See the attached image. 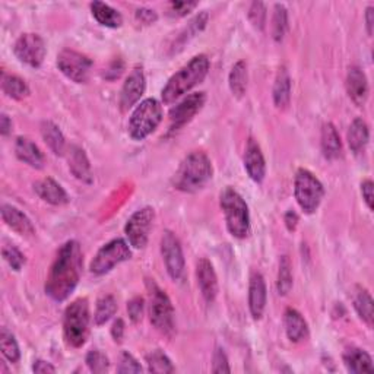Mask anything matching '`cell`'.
Returning a JSON list of instances; mask_svg holds the SVG:
<instances>
[{
  "mask_svg": "<svg viewBox=\"0 0 374 374\" xmlns=\"http://www.w3.org/2000/svg\"><path fill=\"white\" fill-rule=\"evenodd\" d=\"M123 335H124V322L122 319H117L116 322L113 323L111 336H113V339L116 341V342H122Z\"/></svg>",
  "mask_w": 374,
  "mask_h": 374,
  "instance_id": "f907efd6",
  "label": "cell"
},
{
  "mask_svg": "<svg viewBox=\"0 0 374 374\" xmlns=\"http://www.w3.org/2000/svg\"><path fill=\"white\" fill-rule=\"evenodd\" d=\"M67 161H69V170L72 171L78 180L83 183H92V171L88 156H86L85 151L78 147L72 145L67 151Z\"/></svg>",
  "mask_w": 374,
  "mask_h": 374,
  "instance_id": "7402d4cb",
  "label": "cell"
},
{
  "mask_svg": "<svg viewBox=\"0 0 374 374\" xmlns=\"http://www.w3.org/2000/svg\"><path fill=\"white\" fill-rule=\"evenodd\" d=\"M247 79H249V74H247V65L246 62H237L231 72H229L228 76V85L229 90H231L233 95L237 98L244 97L247 91Z\"/></svg>",
  "mask_w": 374,
  "mask_h": 374,
  "instance_id": "4dcf8cb0",
  "label": "cell"
},
{
  "mask_svg": "<svg viewBox=\"0 0 374 374\" xmlns=\"http://www.w3.org/2000/svg\"><path fill=\"white\" fill-rule=\"evenodd\" d=\"M213 174L209 156L202 151H193L181 161L174 174V187L184 193H195L211 181Z\"/></svg>",
  "mask_w": 374,
  "mask_h": 374,
  "instance_id": "7a4b0ae2",
  "label": "cell"
},
{
  "mask_svg": "<svg viewBox=\"0 0 374 374\" xmlns=\"http://www.w3.org/2000/svg\"><path fill=\"white\" fill-rule=\"evenodd\" d=\"M57 67L67 79L76 83H85L90 79L92 60L79 51L66 49L57 56Z\"/></svg>",
  "mask_w": 374,
  "mask_h": 374,
  "instance_id": "30bf717a",
  "label": "cell"
},
{
  "mask_svg": "<svg viewBox=\"0 0 374 374\" xmlns=\"http://www.w3.org/2000/svg\"><path fill=\"white\" fill-rule=\"evenodd\" d=\"M293 288V272L288 256H282L279 261V270L277 279V290L279 295H286Z\"/></svg>",
  "mask_w": 374,
  "mask_h": 374,
  "instance_id": "d590c367",
  "label": "cell"
},
{
  "mask_svg": "<svg viewBox=\"0 0 374 374\" xmlns=\"http://www.w3.org/2000/svg\"><path fill=\"white\" fill-rule=\"evenodd\" d=\"M2 90L3 92L13 99H24L30 95V86L26 85V82L17 76V75H2Z\"/></svg>",
  "mask_w": 374,
  "mask_h": 374,
  "instance_id": "d6a6232c",
  "label": "cell"
},
{
  "mask_svg": "<svg viewBox=\"0 0 374 374\" xmlns=\"http://www.w3.org/2000/svg\"><path fill=\"white\" fill-rule=\"evenodd\" d=\"M82 273V250L75 240L66 241L50 268L46 294L54 301H65L79 284Z\"/></svg>",
  "mask_w": 374,
  "mask_h": 374,
  "instance_id": "6da1fadb",
  "label": "cell"
},
{
  "mask_svg": "<svg viewBox=\"0 0 374 374\" xmlns=\"http://www.w3.org/2000/svg\"><path fill=\"white\" fill-rule=\"evenodd\" d=\"M12 129V122L10 119L6 116V114H2V117H0V133L3 136H6Z\"/></svg>",
  "mask_w": 374,
  "mask_h": 374,
  "instance_id": "f5cc1de1",
  "label": "cell"
},
{
  "mask_svg": "<svg viewBox=\"0 0 374 374\" xmlns=\"http://www.w3.org/2000/svg\"><path fill=\"white\" fill-rule=\"evenodd\" d=\"M13 53L19 62L37 69L44 62L46 42L38 34H22L13 46Z\"/></svg>",
  "mask_w": 374,
  "mask_h": 374,
  "instance_id": "7c38bea8",
  "label": "cell"
},
{
  "mask_svg": "<svg viewBox=\"0 0 374 374\" xmlns=\"http://www.w3.org/2000/svg\"><path fill=\"white\" fill-rule=\"evenodd\" d=\"M127 313L129 318L133 323H138L142 319L143 314V298L142 297H135L127 303Z\"/></svg>",
  "mask_w": 374,
  "mask_h": 374,
  "instance_id": "f6af8a7d",
  "label": "cell"
},
{
  "mask_svg": "<svg viewBox=\"0 0 374 374\" xmlns=\"http://www.w3.org/2000/svg\"><path fill=\"white\" fill-rule=\"evenodd\" d=\"M33 371L38 374H47V373H56V367L51 366L47 361H42V359H37L33 364Z\"/></svg>",
  "mask_w": 374,
  "mask_h": 374,
  "instance_id": "681fc988",
  "label": "cell"
},
{
  "mask_svg": "<svg viewBox=\"0 0 374 374\" xmlns=\"http://www.w3.org/2000/svg\"><path fill=\"white\" fill-rule=\"evenodd\" d=\"M288 30V12L284 5H275L272 17V37L275 41H282Z\"/></svg>",
  "mask_w": 374,
  "mask_h": 374,
  "instance_id": "8d00e7d4",
  "label": "cell"
},
{
  "mask_svg": "<svg viewBox=\"0 0 374 374\" xmlns=\"http://www.w3.org/2000/svg\"><path fill=\"white\" fill-rule=\"evenodd\" d=\"M2 220L3 222L13 229V231L21 234V236H33L35 233V228L31 222V220L26 217V215L18 209L17 206H12L5 204L2 206Z\"/></svg>",
  "mask_w": 374,
  "mask_h": 374,
  "instance_id": "44dd1931",
  "label": "cell"
},
{
  "mask_svg": "<svg viewBox=\"0 0 374 374\" xmlns=\"http://www.w3.org/2000/svg\"><path fill=\"white\" fill-rule=\"evenodd\" d=\"M284 325L286 336H288L291 342H300L309 335L307 322L295 309H286L284 316Z\"/></svg>",
  "mask_w": 374,
  "mask_h": 374,
  "instance_id": "cb8c5ba5",
  "label": "cell"
},
{
  "mask_svg": "<svg viewBox=\"0 0 374 374\" xmlns=\"http://www.w3.org/2000/svg\"><path fill=\"white\" fill-rule=\"evenodd\" d=\"M163 120V107L154 98L143 99L136 106L131 119H129L127 131L132 139L143 140L156 131Z\"/></svg>",
  "mask_w": 374,
  "mask_h": 374,
  "instance_id": "8992f818",
  "label": "cell"
},
{
  "mask_svg": "<svg viewBox=\"0 0 374 374\" xmlns=\"http://www.w3.org/2000/svg\"><path fill=\"white\" fill-rule=\"evenodd\" d=\"M209 72V59L205 54L195 56L193 59L183 66L177 74L172 75L163 88L161 98L164 104L174 103L176 99L189 92L197 83L202 82Z\"/></svg>",
  "mask_w": 374,
  "mask_h": 374,
  "instance_id": "3957f363",
  "label": "cell"
},
{
  "mask_svg": "<svg viewBox=\"0 0 374 374\" xmlns=\"http://www.w3.org/2000/svg\"><path fill=\"white\" fill-rule=\"evenodd\" d=\"M197 6L196 2H171L170 12L174 17H184Z\"/></svg>",
  "mask_w": 374,
  "mask_h": 374,
  "instance_id": "bcb514c9",
  "label": "cell"
},
{
  "mask_svg": "<svg viewBox=\"0 0 374 374\" xmlns=\"http://www.w3.org/2000/svg\"><path fill=\"white\" fill-rule=\"evenodd\" d=\"M117 311V303L113 295H104L98 300L94 320L97 326L106 325Z\"/></svg>",
  "mask_w": 374,
  "mask_h": 374,
  "instance_id": "e575fe53",
  "label": "cell"
},
{
  "mask_svg": "<svg viewBox=\"0 0 374 374\" xmlns=\"http://www.w3.org/2000/svg\"><path fill=\"white\" fill-rule=\"evenodd\" d=\"M63 334L66 342L74 348H81L90 335V303L86 298H78L65 310Z\"/></svg>",
  "mask_w": 374,
  "mask_h": 374,
  "instance_id": "5b68a950",
  "label": "cell"
},
{
  "mask_svg": "<svg viewBox=\"0 0 374 374\" xmlns=\"http://www.w3.org/2000/svg\"><path fill=\"white\" fill-rule=\"evenodd\" d=\"M92 17L98 24L107 28H119L123 24V17L119 10L111 8L104 2H92L91 3Z\"/></svg>",
  "mask_w": 374,
  "mask_h": 374,
  "instance_id": "83f0119b",
  "label": "cell"
},
{
  "mask_svg": "<svg viewBox=\"0 0 374 374\" xmlns=\"http://www.w3.org/2000/svg\"><path fill=\"white\" fill-rule=\"evenodd\" d=\"M322 152L326 160H336L342 152V142L336 127L332 123H326L322 127Z\"/></svg>",
  "mask_w": 374,
  "mask_h": 374,
  "instance_id": "4316f807",
  "label": "cell"
},
{
  "mask_svg": "<svg viewBox=\"0 0 374 374\" xmlns=\"http://www.w3.org/2000/svg\"><path fill=\"white\" fill-rule=\"evenodd\" d=\"M117 371L119 373H142V367L132 354H129L124 351L120 357Z\"/></svg>",
  "mask_w": 374,
  "mask_h": 374,
  "instance_id": "7bdbcfd3",
  "label": "cell"
},
{
  "mask_svg": "<svg viewBox=\"0 0 374 374\" xmlns=\"http://www.w3.org/2000/svg\"><path fill=\"white\" fill-rule=\"evenodd\" d=\"M205 101H206L205 92H195V94L187 95L179 104L172 107L168 113L172 131H177V129L189 123L196 114L202 110V107L205 106Z\"/></svg>",
  "mask_w": 374,
  "mask_h": 374,
  "instance_id": "5bb4252c",
  "label": "cell"
},
{
  "mask_svg": "<svg viewBox=\"0 0 374 374\" xmlns=\"http://www.w3.org/2000/svg\"><path fill=\"white\" fill-rule=\"evenodd\" d=\"M0 348H2V354L8 361L13 364L19 361V358H21L19 345L15 336H13V334L9 332L6 327L0 329Z\"/></svg>",
  "mask_w": 374,
  "mask_h": 374,
  "instance_id": "836d02e7",
  "label": "cell"
},
{
  "mask_svg": "<svg viewBox=\"0 0 374 374\" xmlns=\"http://www.w3.org/2000/svg\"><path fill=\"white\" fill-rule=\"evenodd\" d=\"M294 195L298 206L304 213H314L322 204L325 187L309 170L300 168L294 180Z\"/></svg>",
  "mask_w": 374,
  "mask_h": 374,
  "instance_id": "52a82bcc",
  "label": "cell"
},
{
  "mask_svg": "<svg viewBox=\"0 0 374 374\" xmlns=\"http://www.w3.org/2000/svg\"><path fill=\"white\" fill-rule=\"evenodd\" d=\"M154 218H155L154 209L147 206L136 211L132 217L127 220L124 227V234L132 247L143 249L147 246Z\"/></svg>",
  "mask_w": 374,
  "mask_h": 374,
  "instance_id": "8fae6325",
  "label": "cell"
},
{
  "mask_svg": "<svg viewBox=\"0 0 374 374\" xmlns=\"http://www.w3.org/2000/svg\"><path fill=\"white\" fill-rule=\"evenodd\" d=\"M220 205L228 233L236 238H246L250 234V213L246 200L233 187H225L220 197Z\"/></svg>",
  "mask_w": 374,
  "mask_h": 374,
  "instance_id": "277c9868",
  "label": "cell"
},
{
  "mask_svg": "<svg viewBox=\"0 0 374 374\" xmlns=\"http://www.w3.org/2000/svg\"><path fill=\"white\" fill-rule=\"evenodd\" d=\"M244 168H246L249 177L254 183H262L266 176V163L259 143L250 138L247 140L246 154H244Z\"/></svg>",
  "mask_w": 374,
  "mask_h": 374,
  "instance_id": "e0dca14e",
  "label": "cell"
},
{
  "mask_svg": "<svg viewBox=\"0 0 374 374\" xmlns=\"http://www.w3.org/2000/svg\"><path fill=\"white\" fill-rule=\"evenodd\" d=\"M41 135L47 147L56 155H63L66 149V142L62 131L53 122H42L41 123Z\"/></svg>",
  "mask_w": 374,
  "mask_h": 374,
  "instance_id": "f546056e",
  "label": "cell"
},
{
  "mask_svg": "<svg viewBox=\"0 0 374 374\" xmlns=\"http://www.w3.org/2000/svg\"><path fill=\"white\" fill-rule=\"evenodd\" d=\"M149 291V319L156 330L164 335L174 332V307L171 300L154 281L147 282Z\"/></svg>",
  "mask_w": 374,
  "mask_h": 374,
  "instance_id": "ba28073f",
  "label": "cell"
},
{
  "mask_svg": "<svg viewBox=\"0 0 374 374\" xmlns=\"http://www.w3.org/2000/svg\"><path fill=\"white\" fill-rule=\"evenodd\" d=\"M3 259L8 262V265L13 269V270H21L22 266L25 265L26 259L24 256V253L15 247V246H5L2 250Z\"/></svg>",
  "mask_w": 374,
  "mask_h": 374,
  "instance_id": "b9f144b4",
  "label": "cell"
},
{
  "mask_svg": "<svg viewBox=\"0 0 374 374\" xmlns=\"http://www.w3.org/2000/svg\"><path fill=\"white\" fill-rule=\"evenodd\" d=\"M345 85H347V92L352 103L358 107L364 106L368 98V82L364 72L357 66L350 67Z\"/></svg>",
  "mask_w": 374,
  "mask_h": 374,
  "instance_id": "d6986e66",
  "label": "cell"
},
{
  "mask_svg": "<svg viewBox=\"0 0 374 374\" xmlns=\"http://www.w3.org/2000/svg\"><path fill=\"white\" fill-rule=\"evenodd\" d=\"M196 278L200 293H202V297L205 298L206 303H213V300L217 298L218 294V278L217 273H215L213 265L208 259L204 257L197 262Z\"/></svg>",
  "mask_w": 374,
  "mask_h": 374,
  "instance_id": "2e32d148",
  "label": "cell"
},
{
  "mask_svg": "<svg viewBox=\"0 0 374 374\" xmlns=\"http://www.w3.org/2000/svg\"><path fill=\"white\" fill-rule=\"evenodd\" d=\"M34 190L40 199H42L44 202L54 205V206L66 205V204H69V200H70L63 187L50 177H46V179L37 181L34 184Z\"/></svg>",
  "mask_w": 374,
  "mask_h": 374,
  "instance_id": "ffe728a7",
  "label": "cell"
},
{
  "mask_svg": "<svg viewBox=\"0 0 374 374\" xmlns=\"http://www.w3.org/2000/svg\"><path fill=\"white\" fill-rule=\"evenodd\" d=\"M266 282L262 273L254 272L250 278L249 285V309L254 320H259L263 316L266 307Z\"/></svg>",
  "mask_w": 374,
  "mask_h": 374,
  "instance_id": "ac0fdd59",
  "label": "cell"
},
{
  "mask_svg": "<svg viewBox=\"0 0 374 374\" xmlns=\"http://www.w3.org/2000/svg\"><path fill=\"white\" fill-rule=\"evenodd\" d=\"M361 195L368 209H373V199H374V184L371 180H364L361 183Z\"/></svg>",
  "mask_w": 374,
  "mask_h": 374,
  "instance_id": "c3c4849f",
  "label": "cell"
},
{
  "mask_svg": "<svg viewBox=\"0 0 374 374\" xmlns=\"http://www.w3.org/2000/svg\"><path fill=\"white\" fill-rule=\"evenodd\" d=\"M136 19L145 25H151L158 19L156 12L148 8H140L136 10Z\"/></svg>",
  "mask_w": 374,
  "mask_h": 374,
  "instance_id": "7dc6e473",
  "label": "cell"
},
{
  "mask_svg": "<svg viewBox=\"0 0 374 374\" xmlns=\"http://www.w3.org/2000/svg\"><path fill=\"white\" fill-rule=\"evenodd\" d=\"M354 309L357 311V314L359 316V319L363 322H366L368 326H373V298L370 295V293L361 286H357L355 293H354Z\"/></svg>",
  "mask_w": 374,
  "mask_h": 374,
  "instance_id": "1f68e13d",
  "label": "cell"
},
{
  "mask_svg": "<svg viewBox=\"0 0 374 374\" xmlns=\"http://www.w3.org/2000/svg\"><path fill=\"white\" fill-rule=\"evenodd\" d=\"M86 366L92 373H107L110 368V359L101 351L94 350L86 355Z\"/></svg>",
  "mask_w": 374,
  "mask_h": 374,
  "instance_id": "ab89813d",
  "label": "cell"
},
{
  "mask_svg": "<svg viewBox=\"0 0 374 374\" xmlns=\"http://www.w3.org/2000/svg\"><path fill=\"white\" fill-rule=\"evenodd\" d=\"M343 364L350 373H371L374 371L371 357L359 348H348L343 352Z\"/></svg>",
  "mask_w": 374,
  "mask_h": 374,
  "instance_id": "484cf974",
  "label": "cell"
},
{
  "mask_svg": "<svg viewBox=\"0 0 374 374\" xmlns=\"http://www.w3.org/2000/svg\"><path fill=\"white\" fill-rule=\"evenodd\" d=\"M147 364L151 373H174L176 371L174 366H172L171 363V359L161 350L151 351L147 355Z\"/></svg>",
  "mask_w": 374,
  "mask_h": 374,
  "instance_id": "74e56055",
  "label": "cell"
},
{
  "mask_svg": "<svg viewBox=\"0 0 374 374\" xmlns=\"http://www.w3.org/2000/svg\"><path fill=\"white\" fill-rule=\"evenodd\" d=\"M347 138H348V145L351 151L355 154L361 152L366 148V145L368 143V138H370L367 123L363 119H355L348 129Z\"/></svg>",
  "mask_w": 374,
  "mask_h": 374,
  "instance_id": "f1b7e54d",
  "label": "cell"
},
{
  "mask_svg": "<svg viewBox=\"0 0 374 374\" xmlns=\"http://www.w3.org/2000/svg\"><path fill=\"white\" fill-rule=\"evenodd\" d=\"M249 21L250 24L256 28V30L262 31L265 30V24H266V6L262 2H253L249 9Z\"/></svg>",
  "mask_w": 374,
  "mask_h": 374,
  "instance_id": "60d3db41",
  "label": "cell"
},
{
  "mask_svg": "<svg viewBox=\"0 0 374 374\" xmlns=\"http://www.w3.org/2000/svg\"><path fill=\"white\" fill-rule=\"evenodd\" d=\"M212 371L213 373H231V368H229V364H228V358L222 348H217L213 352Z\"/></svg>",
  "mask_w": 374,
  "mask_h": 374,
  "instance_id": "ee69618b",
  "label": "cell"
},
{
  "mask_svg": "<svg viewBox=\"0 0 374 374\" xmlns=\"http://www.w3.org/2000/svg\"><path fill=\"white\" fill-rule=\"evenodd\" d=\"M290 99H291V78L288 70L282 66L278 70L275 85H273V103H275L277 108L284 110L290 106Z\"/></svg>",
  "mask_w": 374,
  "mask_h": 374,
  "instance_id": "d4e9b609",
  "label": "cell"
},
{
  "mask_svg": "<svg viewBox=\"0 0 374 374\" xmlns=\"http://www.w3.org/2000/svg\"><path fill=\"white\" fill-rule=\"evenodd\" d=\"M147 88V81H145V75H143L142 67L136 66L133 67V70L129 74V76L126 78L123 88L120 92V108L122 111H127L131 110L139 99L145 92Z\"/></svg>",
  "mask_w": 374,
  "mask_h": 374,
  "instance_id": "9a60e30c",
  "label": "cell"
},
{
  "mask_svg": "<svg viewBox=\"0 0 374 374\" xmlns=\"http://www.w3.org/2000/svg\"><path fill=\"white\" fill-rule=\"evenodd\" d=\"M206 22H208V13H200V15H197V17L189 24V26L186 28L184 33H181V35L179 37V40H177V46H183L184 42H186V40L189 41V40H190L192 37H195L197 33L202 31L204 28H205V25H206Z\"/></svg>",
  "mask_w": 374,
  "mask_h": 374,
  "instance_id": "f35d334b",
  "label": "cell"
},
{
  "mask_svg": "<svg viewBox=\"0 0 374 374\" xmlns=\"http://www.w3.org/2000/svg\"><path fill=\"white\" fill-rule=\"evenodd\" d=\"M366 25H367V33L368 35L373 34V25H374V8L368 6L366 10Z\"/></svg>",
  "mask_w": 374,
  "mask_h": 374,
  "instance_id": "db71d44e",
  "label": "cell"
},
{
  "mask_svg": "<svg viewBox=\"0 0 374 374\" xmlns=\"http://www.w3.org/2000/svg\"><path fill=\"white\" fill-rule=\"evenodd\" d=\"M161 254L170 278L179 281L184 272V256L179 238L171 231H165L161 237Z\"/></svg>",
  "mask_w": 374,
  "mask_h": 374,
  "instance_id": "4fadbf2b",
  "label": "cell"
},
{
  "mask_svg": "<svg viewBox=\"0 0 374 374\" xmlns=\"http://www.w3.org/2000/svg\"><path fill=\"white\" fill-rule=\"evenodd\" d=\"M284 221L286 228H288V231H295V228L298 225V215L294 211H288L285 213Z\"/></svg>",
  "mask_w": 374,
  "mask_h": 374,
  "instance_id": "816d5d0a",
  "label": "cell"
},
{
  "mask_svg": "<svg viewBox=\"0 0 374 374\" xmlns=\"http://www.w3.org/2000/svg\"><path fill=\"white\" fill-rule=\"evenodd\" d=\"M15 154L18 160L28 164L33 168H42L46 163V156L41 152V149L35 145V143L24 136H19L15 142Z\"/></svg>",
  "mask_w": 374,
  "mask_h": 374,
  "instance_id": "603a6c76",
  "label": "cell"
},
{
  "mask_svg": "<svg viewBox=\"0 0 374 374\" xmlns=\"http://www.w3.org/2000/svg\"><path fill=\"white\" fill-rule=\"evenodd\" d=\"M132 257V252L129 244L122 238H114L99 249L91 262V272L94 275H106L117 265L129 261Z\"/></svg>",
  "mask_w": 374,
  "mask_h": 374,
  "instance_id": "9c48e42d",
  "label": "cell"
}]
</instances>
